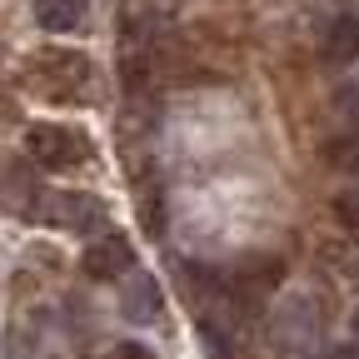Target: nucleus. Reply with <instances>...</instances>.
Wrapping results in <instances>:
<instances>
[{
	"label": "nucleus",
	"mask_w": 359,
	"mask_h": 359,
	"mask_svg": "<svg viewBox=\"0 0 359 359\" xmlns=\"http://www.w3.org/2000/svg\"><path fill=\"white\" fill-rule=\"evenodd\" d=\"M320 60L325 65H354L359 60V20L354 15H334L320 30Z\"/></svg>",
	"instance_id": "6e6552de"
},
{
	"label": "nucleus",
	"mask_w": 359,
	"mask_h": 359,
	"mask_svg": "<svg viewBox=\"0 0 359 359\" xmlns=\"http://www.w3.org/2000/svg\"><path fill=\"white\" fill-rule=\"evenodd\" d=\"M180 0H125L120 6V45H165Z\"/></svg>",
	"instance_id": "39448f33"
},
{
	"label": "nucleus",
	"mask_w": 359,
	"mask_h": 359,
	"mask_svg": "<svg viewBox=\"0 0 359 359\" xmlns=\"http://www.w3.org/2000/svg\"><path fill=\"white\" fill-rule=\"evenodd\" d=\"M334 115L349 120V125H359V75H349V80L334 90Z\"/></svg>",
	"instance_id": "f8f14e48"
},
{
	"label": "nucleus",
	"mask_w": 359,
	"mask_h": 359,
	"mask_svg": "<svg viewBox=\"0 0 359 359\" xmlns=\"http://www.w3.org/2000/svg\"><path fill=\"white\" fill-rule=\"evenodd\" d=\"M80 269L90 280H125L135 269V245L125 235H95L80 255Z\"/></svg>",
	"instance_id": "423d86ee"
},
{
	"label": "nucleus",
	"mask_w": 359,
	"mask_h": 359,
	"mask_svg": "<svg viewBox=\"0 0 359 359\" xmlns=\"http://www.w3.org/2000/svg\"><path fill=\"white\" fill-rule=\"evenodd\" d=\"M35 219H45L50 230H65V235H85V230H100L110 210L85 190H45L35 205Z\"/></svg>",
	"instance_id": "f03ea898"
},
{
	"label": "nucleus",
	"mask_w": 359,
	"mask_h": 359,
	"mask_svg": "<svg viewBox=\"0 0 359 359\" xmlns=\"http://www.w3.org/2000/svg\"><path fill=\"white\" fill-rule=\"evenodd\" d=\"M334 215H339V224H344V230L359 240V185H354V190H344V195L334 200Z\"/></svg>",
	"instance_id": "ddd939ff"
},
{
	"label": "nucleus",
	"mask_w": 359,
	"mask_h": 359,
	"mask_svg": "<svg viewBox=\"0 0 359 359\" xmlns=\"http://www.w3.org/2000/svg\"><path fill=\"white\" fill-rule=\"evenodd\" d=\"M40 185L30 180V170L25 165H0V210H11V215H35V205H40V195H35Z\"/></svg>",
	"instance_id": "1a4fd4ad"
},
{
	"label": "nucleus",
	"mask_w": 359,
	"mask_h": 359,
	"mask_svg": "<svg viewBox=\"0 0 359 359\" xmlns=\"http://www.w3.org/2000/svg\"><path fill=\"white\" fill-rule=\"evenodd\" d=\"M330 359H359V344H349V349H334Z\"/></svg>",
	"instance_id": "4468645a"
},
{
	"label": "nucleus",
	"mask_w": 359,
	"mask_h": 359,
	"mask_svg": "<svg viewBox=\"0 0 359 359\" xmlns=\"http://www.w3.org/2000/svg\"><path fill=\"white\" fill-rule=\"evenodd\" d=\"M85 15H90V0H35V20H40V30H55V35L80 30Z\"/></svg>",
	"instance_id": "9d476101"
},
{
	"label": "nucleus",
	"mask_w": 359,
	"mask_h": 359,
	"mask_svg": "<svg viewBox=\"0 0 359 359\" xmlns=\"http://www.w3.org/2000/svg\"><path fill=\"white\" fill-rule=\"evenodd\" d=\"M25 150L45 170H75V165L90 160V140H85V135L70 130V125H50V120H40V125L25 130Z\"/></svg>",
	"instance_id": "7ed1b4c3"
},
{
	"label": "nucleus",
	"mask_w": 359,
	"mask_h": 359,
	"mask_svg": "<svg viewBox=\"0 0 359 359\" xmlns=\"http://www.w3.org/2000/svg\"><path fill=\"white\" fill-rule=\"evenodd\" d=\"M320 344H325V314L309 290H294L269 309V349L280 359H320Z\"/></svg>",
	"instance_id": "f257e3e1"
},
{
	"label": "nucleus",
	"mask_w": 359,
	"mask_h": 359,
	"mask_svg": "<svg viewBox=\"0 0 359 359\" xmlns=\"http://www.w3.org/2000/svg\"><path fill=\"white\" fill-rule=\"evenodd\" d=\"M325 160L344 175H359V125H349L344 135H334V140L325 145Z\"/></svg>",
	"instance_id": "9b49d317"
},
{
	"label": "nucleus",
	"mask_w": 359,
	"mask_h": 359,
	"mask_svg": "<svg viewBox=\"0 0 359 359\" xmlns=\"http://www.w3.org/2000/svg\"><path fill=\"white\" fill-rule=\"evenodd\" d=\"M35 70H40V85L60 100H80L95 85V65L80 50H45V55H35Z\"/></svg>",
	"instance_id": "20e7f679"
},
{
	"label": "nucleus",
	"mask_w": 359,
	"mask_h": 359,
	"mask_svg": "<svg viewBox=\"0 0 359 359\" xmlns=\"http://www.w3.org/2000/svg\"><path fill=\"white\" fill-rule=\"evenodd\" d=\"M165 309V294L155 285V275H145V269H130V275L120 280V314L130 325H155Z\"/></svg>",
	"instance_id": "0eeeda50"
}]
</instances>
